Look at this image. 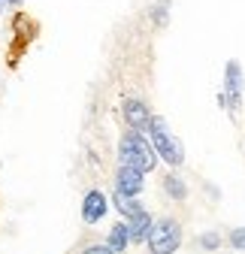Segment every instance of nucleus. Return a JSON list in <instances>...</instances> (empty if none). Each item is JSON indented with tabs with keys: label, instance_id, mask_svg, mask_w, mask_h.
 <instances>
[{
	"label": "nucleus",
	"instance_id": "obj_7",
	"mask_svg": "<svg viewBox=\"0 0 245 254\" xmlns=\"http://www.w3.org/2000/svg\"><path fill=\"white\" fill-rule=\"evenodd\" d=\"M121 115H124L127 127H133V130H148L151 112H148V106H145L139 97H127L124 106H121Z\"/></svg>",
	"mask_w": 245,
	"mask_h": 254
},
{
	"label": "nucleus",
	"instance_id": "obj_1",
	"mask_svg": "<svg viewBox=\"0 0 245 254\" xmlns=\"http://www.w3.org/2000/svg\"><path fill=\"white\" fill-rule=\"evenodd\" d=\"M118 161L127 164V167H136L139 173H151L158 167V151L155 145H151L148 133L145 130H133V127H127V133L121 136L118 142Z\"/></svg>",
	"mask_w": 245,
	"mask_h": 254
},
{
	"label": "nucleus",
	"instance_id": "obj_10",
	"mask_svg": "<svg viewBox=\"0 0 245 254\" xmlns=\"http://www.w3.org/2000/svg\"><path fill=\"white\" fill-rule=\"evenodd\" d=\"M106 245L115 251V254H124L127 245H130V230H127V221H121V224H115L106 236Z\"/></svg>",
	"mask_w": 245,
	"mask_h": 254
},
{
	"label": "nucleus",
	"instance_id": "obj_12",
	"mask_svg": "<svg viewBox=\"0 0 245 254\" xmlns=\"http://www.w3.org/2000/svg\"><path fill=\"white\" fill-rule=\"evenodd\" d=\"M151 21H155L158 27H164L170 21V0H161V3L151 6Z\"/></svg>",
	"mask_w": 245,
	"mask_h": 254
},
{
	"label": "nucleus",
	"instance_id": "obj_9",
	"mask_svg": "<svg viewBox=\"0 0 245 254\" xmlns=\"http://www.w3.org/2000/svg\"><path fill=\"white\" fill-rule=\"evenodd\" d=\"M112 206L124 215V221L127 218H133L136 212H142V203H139V197H130V194H124V190H112Z\"/></svg>",
	"mask_w": 245,
	"mask_h": 254
},
{
	"label": "nucleus",
	"instance_id": "obj_5",
	"mask_svg": "<svg viewBox=\"0 0 245 254\" xmlns=\"http://www.w3.org/2000/svg\"><path fill=\"white\" fill-rule=\"evenodd\" d=\"M106 212H109L106 194L97 190V188H91L88 194H85V200H82V221H85V224H97V221L106 218Z\"/></svg>",
	"mask_w": 245,
	"mask_h": 254
},
{
	"label": "nucleus",
	"instance_id": "obj_2",
	"mask_svg": "<svg viewBox=\"0 0 245 254\" xmlns=\"http://www.w3.org/2000/svg\"><path fill=\"white\" fill-rule=\"evenodd\" d=\"M145 133H148L151 145H155V151H158V157H161L164 164H170L173 170H179L182 164H185V148H182L179 136L170 130V124H167L164 115H151Z\"/></svg>",
	"mask_w": 245,
	"mask_h": 254
},
{
	"label": "nucleus",
	"instance_id": "obj_16",
	"mask_svg": "<svg viewBox=\"0 0 245 254\" xmlns=\"http://www.w3.org/2000/svg\"><path fill=\"white\" fill-rule=\"evenodd\" d=\"M6 3H9V6H18V3H21V0H6Z\"/></svg>",
	"mask_w": 245,
	"mask_h": 254
},
{
	"label": "nucleus",
	"instance_id": "obj_8",
	"mask_svg": "<svg viewBox=\"0 0 245 254\" xmlns=\"http://www.w3.org/2000/svg\"><path fill=\"white\" fill-rule=\"evenodd\" d=\"M151 227H155V218H151L145 209H142V212H136L133 218H127L130 245H142V242H148V233H151Z\"/></svg>",
	"mask_w": 245,
	"mask_h": 254
},
{
	"label": "nucleus",
	"instance_id": "obj_4",
	"mask_svg": "<svg viewBox=\"0 0 245 254\" xmlns=\"http://www.w3.org/2000/svg\"><path fill=\"white\" fill-rule=\"evenodd\" d=\"M148 251L151 254H176L182 248V224L176 218H161L148 233Z\"/></svg>",
	"mask_w": 245,
	"mask_h": 254
},
{
	"label": "nucleus",
	"instance_id": "obj_17",
	"mask_svg": "<svg viewBox=\"0 0 245 254\" xmlns=\"http://www.w3.org/2000/svg\"><path fill=\"white\" fill-rule=\"evenodd\" d=\"M3 6H6V0H0V9H3Z\"/></svg>",
	"mask_w": 245,
	"mask_h": 254
},
{
	"label": "nucleus",
	"instance_id": "obj_11",
	"mask_svg": "<svg viewBox=\"0 0 245 254\" xmlns=\"http://www.w3.org/2000/svg\"><path fill=\"white\" fill-rule=\"evenodd\" d=\"M164 194H167L170 200H185V197H188L185 179H182L179 173H167V176H164Z\"/></svg>",
	"mask_w": 245,
	"mask_h": 254
},
{
	"label": "nucleus",
	"instance_id": "obj_14",
	"mask_svg": "<svg viewBox=\"0 0 245 254\" xmlns=\"http://www.w3.org/2000/svg\"><path fill=\"white\" fill-rule=\"evenodd\" d=\"M227 242H230V248H236V251H245V227H236V230H230Z\"/></svg>",
	"mask_w": 245,
	"mask_h": 254
},
{
	"label": "nucleus",
	"instance_id": "obj_6",
	"mask_svg": "<svg viewBox=\"0 0 245 254\" xmlns=\"http://www.w3.org/2000/svg\"><path fill=\"white\" fill-rule=\"evenodd\" d=\"M115 188L124 190L130 197H139L142 188H145V173H139L136 167H127V164H118L115 170Z\"/></svg>",
	"mask_w": 245,
	"mask_h": 254
},
{
	"label": "nucleus",
	"instance_id": "obj_13",
	"mask_svg": "<svg viewBox=\"0 0 245 254\" xmlns=\"http://www.w3.org/2000/svg\"><path fill=\"white\" fill-rule=\"evenodd\" d=\"M200 248L203 251H215V248H221V236L215 233V230H206V233H200Z\"/></svg>",
	"mask_w": 245,
	"mask_h": 254
},
{
	"label": "nucleus",
	"instance_id": "obj_15",
	"mask_svg": "<svg viewBox=\"0 0 245 254\" xmlns=\"http://www.w3.org/2000/svg\"><path fill=\"white\" fill-rule=\"evenodd\" d=\"M82 254H115L109 245H88V248H82Z\"/></svg>",
	"mask_w": 245,
	"mask_h": 254
},
{
	"label": "nucleus",
	"instance_id": "obj_3",
	"mask_svg": "<svg viewBox=\"0 0 245 254\" xmlns=\"http://www.w3.org/2000/svg\"><path fill=\"white\" fill-rule=\"evenodd\" d=\"M242 94H245V73H242V64L236 58H230L224 64V88L218 94V106H224L230 115H239L242 109Z\"/></svg>",
	"mask_w": 245,
	"mask_h": 254
}]
</instances>
